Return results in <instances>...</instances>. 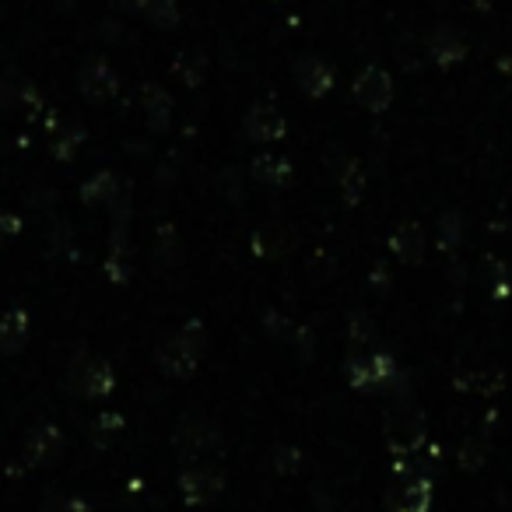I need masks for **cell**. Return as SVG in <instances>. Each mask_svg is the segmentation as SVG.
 Segmentation results:
<instances>
[{
	"label": "cell",
	"mask_w": 512,
	"mask_h": 512,
	"mask_svg": "<svg viewBox=\"0 0 512 512\" xmlns=\"http://www.w3.org/2000/svg\"><path fill=\"white\" fill-rule=\"evenodd\" d=\"M25 341H29V316L22 309H11L0 320V355H15V351H22Z\"/></svg>",
	"instance_id": "12"
},
{
	"label": "cell",
	"mask_w": 512,
	"mask_h": 512,
	"mask_svg": "<svg viewBox=\"0 0 512 512\" xmlns=\"http://www.w3.org/2000/svg\"><path fill=\"white\" fill-rule=\"evenodd\" d=\"M60 449H64V435H60V428L39 425L36 432L29 435L25 456H29V463H53L60 456Z\"/></svg>",
	"instance_id": "11"
},
{
	"label": "cell",
	"mask_w": 512,
	"mask_h": 512,
	"mask_svg": "<svg viewBox=\"0 0 512 512\" xmlns=\"http://www.w3.org/2000/svg\"><path fill=\"white\" fill-rule=\"evenodd\" d=\"M428 53H432L435 64L446 67V64H456V60L463 57V43L453 29H435L432 39H428Z\"/></svg>",
	"instance_id": "14"
},
{
	"label": "cell",
	"mask_w": 512,
	"mask_h": 512,
	"mask_svg": "<svg viewBox=\"0 0 512 512\" xmlns=\"http://www.w3.org/2000/svg\"><path fill=\"white\" fill-rule=\"evenodd\" d=\"M390 246L404 264H418V260H425V232H421L418 221H404V225H397Z\"/></svg>",
	"instance_id": "10"
},
{
	"label": "cell",
	"mask_w": 512,
	"mask_h": 512,
	"mask_svg": "<svg viewBox=\"0 0 512 512\" xmlns=\"http://www.w3.org/2000/svg\"><path fill=\"white\" fill-rule=\"evenodd\" d=\"M141 11L148 15V22L155 29H172L179 22V8L176 0H141Z\"/></svg>",
	"instance_id": "15"
},
{
	"label": "cell",
	"mask_w": 512,
	"mask_h": 512,
	"mask_svg": "<svg viewBox=\"0 0 512 512\" xmlns=\"http://www.w3.org/2000/svg\"><path fill=\"white\" fill-rule=\"evenodd\" d=\"M141 95H144V109H148L151 123H155V127H162L165 116H169V109H172V99H169V95H165L158 85H148Z\"/></svg>",
	"instance_id": "17"
},
{
	"label": "cell",
	"mask_w": 512,
	"mask_h": 512,
	"mask_svg": "<svg viewBox=\"0 0 512 512\" xmlns=\"http://www.w3.org/2000/svg\"><path fill=\"white\" fill-rule=\"evenodd\" d=\"M116 88H120V78H116L113 67L102 64V60H92V64L81 71V92H85V99L109 102L116 95Z\"/></svg>",
	"instance_id": "8"
},
{
	"label": "cell",
	"mask_w": 512,
	"mask_h": 512,
	"mask_svg": "<svg viewBox=\"0 0 512 512\" xmlns=\"http://www.w3.org/2000/svg\"><path fill=\"white\" fill-rule=\"evenodd\" d=\"M172 446H176V453L183 456V460H200V456L214 453V449L221 446V432H218V425H211V421L190 418L176 428Z\"/></svg>",
	"instance_id": "2"
},
{
	"label": "cell",
	"mask_w": 512,
	"mask_h": 512,
	"mask_svg": "<svg viewBox=\"0 0 512 512\" xmlns=\"http://www.w3.org/2000/svg\"><path fill=\"white\" fill-rule=\"evenodd\" d=\"M116 190H120V179L113 172H99L92 183H85V200L99 204V200H116Z\"/></svg>",
	"instance_id": "18"
},
{
	"label": "cell",
	"mask_w": 512,
	"mask_h": 512,
	"mask_svg": "<svg viewBox=\"0 0 512 512\" xmlns=\"http://www.w3.org/2000/svg\"><path fill=\"white\" fill-rule=\"evenodd\" d=\"M67 383H71V390L81 393V397H109L116 379H113V369H109L102 358H78V362L71 365Z\"/></svg>",
	"instance_id": "4"
},
{
	"label": "cell",
	"mask_w": 512,
	"mask_h": 512,
	"mask_svg": "<svg viewBox=\"0 0 512 512\" xmlns=\"http://www.w3.org/2000/svg\"><path fill=\"white\" fill-rule=\"evenodd\" d=\"M221 491H225V477L214 467L200 463V467H186L179 474V495L186 505H211L221 498Z\"/></svg>",
	"instance_id": "3"
},
{
	"label": "cell",
	"mask_w": 512,
	"mask_h": 512,
	"mask_svg": "<svg viewBox=\"0 0 512 512\" xmlns=\"http://www.w3.org/2000/svg\"><path fill=\"white\" fill-rule=\"evenodd\" d=\"M46 512H88V502H81V498H74V495H64V498H53V502L46 505Z\"/></svg>",
	"instance_id": "21"
},
{
	"label": "cell",
	"mask_w": 512,
	"mask_h": 512,
	"mask_svg": "<svg viewBox=\"0 0 512 512\" xmlns=\"http://www.w3.org/2000/svg\"><path fill=\"white\" fill-rule=\"evenodd\" d=\"M295 81H299V88L306 95L323 99V95L334 88V71H330L320 57H302L299 64H295Z\"/></svg>",
	"instance_id": "9"
},
{
	"label": "cell",
	"mask_w": 512,
	"mask_h": 512,
	"mask_svg": "<svg viewBox=\"0 0 512 512\" xmlns=\"http://www.w3.org/2000/svg\"><path fill=\"white\" fill-rule=\"evenodd\" d=\"M176 74L186 85H200V81H204V60H200L197 53H186V57H179Z\"/></svg>",
	"instance_id": "19"
},
{
	"label": "cell",
	"mask_w": 512,
	"mask_h": 512,
	"mask_svg": "<svg viewBox=\"0 0 512 512\" xmlns=\"http://www.w3.org/2000/svg\"><path fill=\"white\" fill-rule=\"evenodd\" d=\"M393 376V362L386 355H355L348 362V379L351 386L365 390V386H379Z\"/></svg>",
	"instance_id": "6"
},
{
	"label": "cell",
	"mask_w": 512,
	"mask_h": 512,
	"mask_svg": "<svg viewBox=\"0 0 512 512\" xmlns=\"http://www.w3.org/2000/svg\"><path fill=\"white\" fill-rule=\"evenodd\" d=\"M428 505H432V484H428L425 477H418V481L400 488L397 502H393V512H428Z\"/></svg>",
	"instance_id": "13"
},
{
	"label": "cell",
	"mask_w": 512,
	"mask_h": 512,
	"mask_svg": "<svg viewBox=\"0 0 512 512\" xmlns=\"http://www.w3.org/2000/svg\"><path fill=\"white\" fill-rule=\"evenodd\" d=\"M253 179H260V183L267 186H278L288 179V162L285 158H274V155H260L253 162Z\"/></svg>",
	"instance_id": "16"
},
{
	"label": "cell",
	"mask_w": 512,
	"mask_h": 512,
	"mask_svg": "<svg viewBox=\"0 0 512 512\" xmlns=\"http://www.w3.org/2000/svg\"><path fill=\"white\" fill-rule=\"evenodd\" d=\"M246 137L260 144L281 141V137H285V116L274 106H253L246 116Z\"/></svg>",
	"instance_id": "7"
},
{
	"label": "cell",
	"mask_w": 512,
	"mask_h": 512,
	"mask_svg": "<svg viewBox=\"0 0 512 512\" xmlns=\"http://www.w3.org/2000/svg\"><path fill=\"white\" fill-rule=\"evenodd\" d=\"M355 99H358V106L372 109V113H383V109L393 102L390 74L379 71V67H365V71L358 74V81H355Z\"/></svg>",
	"instance_id": "5"
},
{
	"label": "cell",
	"mask_w": 512,
	"mask_h": 512,
	"mask_svg": "<svg viewBox=\"0 0 512 512\" xmlns=\"http://www.w3.org/2000/svg\"><path fill=\"white\" fill-rule=\"evenodd\" d=\"M200 355H204V327H200V323H186V327L158 351V365H162L165 376L186 379V376H193Z\"/></svg>",
	"instance_id": "1"
},
{
	"label": "cell",
	"mask_w": 512,
	"mask_h": 512,
	"mask_svg": "<svg viewBox=\"0 0 512 512\" xmlns=\"http://www.w3.org/2000/svg\"><path fill=\"white\" fill-rule=\"evenodd\" d=\"M460 235H463V221L456 218V214H446V218H442V246H460Z\"/></svg>",
	"instance_id": "20"
}]
</instances>
